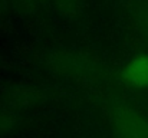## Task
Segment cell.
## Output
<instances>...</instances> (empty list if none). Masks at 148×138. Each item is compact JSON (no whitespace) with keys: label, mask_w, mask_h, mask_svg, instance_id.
Instances as JSON below:
<instances>
[{"label":"cell","mask_w":148,"mask_h":138,"mask_svg":"<svg viewBox=\"0 0 148 138\" xmlns=\"http://www.w3.org/2000/svg\"><path fill=\"white\" fill-rule=\"evenodd\" d=\"M116 128L124 138H148V121L131 109L118 115Z\"/></svg>","instance_id":"6da1fadb"},{"label":"cell","mask_w":148,"mask_h":138,"mask_svg":"<svg viewBox=\"0 0 148 138\" xmlns=\"http://www.w3.org/2000/svg\"><path fill=\"white\" fill-rule=\"evenodd\" d=\"M124 79L138 88L148 87V55L138 53L132 56L122 68Z\"/></svg>","instance_id":"7a4b0ae2"},{"label":"cell","mask_w":148,"mask_h":138,"mask_svg":"<svg viewBox=\"0 0 148 138\" xmlns=\"http://www.w3.org/2000/svg\"><path fill=\"white\" fill-rule=\"evenodd\" d=\"M59 12L62 13H66V14H72L78 10L81 1L79 0H55Z\"/></svg>","instance_id":"3957f363"},{"label":"cell","mask_w":148,"mask_h":138,"mask_svg":"<svg viewBox=\"0 0 148 138\" xmlns=\"http://www.w3.org/2000/svg\"><path fill=\"white\" fill-rule=\"evenodd\" d=\"M14 117L7 112V111H0V134H4L7 131H10L14 127Z\"/></svg>","instance_id":"277c9868"}]
</instances>
